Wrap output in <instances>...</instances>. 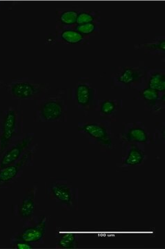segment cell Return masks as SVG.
<instances>
[{"mask_svg": "<svg viewBox=\"0 0 165 249\" xmlns=\"http://www.w3.org/2000/svg\"><path fill=\"white\" fill-rule=\"evenodd\" d=\"M99 96V89L86 77L80 78L75 88L71 90L72 100L77 107L84 111L85 114L89 111H97Z\"/></svg>", "mask_w": 165, "mask_h": 249, "instance_id": "7", "label": "cell"}, {"mask_svg": "<svg viewBox=\"0 0 165 249\" xmlns=\"http://www.w3.org/2000/svg\"><path fill=\"white\" fill-rule=\"evenodd\" d=\"M46 194L50 200L66 211H77L79 189L66 179H55L46 186Z\"/></svg>", "mask_w": 165, "mask_h": 249, "instance_id": "5", "label": "cell"}, {"mask_svg": "<svg viewBox=\"0 0 165 249\" xmlns=\"http://www.w3.org/2000/svg\"><path fill=\"white\" fill-rule=\"evenodd\" d=\"M89 36L71 29L55 27V32L47 34L46 44L55 45H89Z\"/></svg>", "mask_w": 165, "mask_h": 249, "instance_id": "13", "label": "cell"}, {"mask_svg": "<svg viewBox=\"0 0 165 249\" xmlns=\"http://www.w3.org/2000/svg\"><path fill=\"white\" fill-rule=\"evenodd\" d=\"M146 88L161 93H165V73L164 70L155 67H148L146 76Z\"/></svg>", "mask_w": 165, "mask_h": 249, "instance_id": "18", "label": "cell"}, {"mask_svg": "<svg viewBox=\"0 0 165 249\" xmlns=\"http://www.w3.org/2000/svg\"><path fill=\"white\" fill-rule=\"evenodd\" d=\"M68 108L62 95L44 96L37 100L33 111L35 122H66Z\"/></svg>", "mask_w": 165, "mask_h": 249, "instance_id": "2", "label": "cell"}, {"mask_svg": "<svg viewBox=\"0 0 165 249\" xmlns=\"http://www.w3.org/2000/svg\"><path fill=\"white\" fill-rule=\"evenodd\" d=\"M122 100L105 99L99 100L97 111L99 112L101 120L110 121H117V115L122 109Z\"/></svg>", "mask_w": 165, "mask_h": 249, "instance_id": "16", "label": "cell"}, {"mask_svg": "<svg viewBox=\"0 0 165 249\" xmlns=\"http://www.w3.org/2000/svg\"><path fill=\"white\" fill-rule=\"evenodd\" d=\"M121 142L127 143H152L151 134L148 132L145 123L142 121L125 122L117 137Z\"/></svg>", "mask_w": 165, "mask_h": 249, "instance_id": "12", "label": "cell"}, {"mask_svg": "<svg viewBox=\"0 0 165 249\" xmlns=\"http://www.w3.org/2000/svg\"><path fill=\"white\" fill-rule=\"evenodd\" d=\"M148 67L145 62L134 67H119L111 77V85L114 89H133L138 91L146 88Z\"/></svg>", "mask_w": 165, "mask_h": 249, "instance_id": "6", "label": "cell"}, {"mask_svg": "<svg viewBox=\"0 0 165 249\" xmlns=\"http://www.w3.org/2000/svg\"><path fill=\"white\" fill-rule=\"evenodd\" d=\"M122 143V160L120 168L128 169L133 167L141 166L145 163L148 156L143 144Z\"/></svg>", "mask_w": 165, "mask_h": 249, "instance_id": "14", "label": "cell"}, {"mask_svg": "<svg viewBox=\"0 0 165 249\" xmlns=\"http://www.w3.org/2000/svg\"><path fill=\"white\" fill-rule=\"evenodd\" d=\"M134 49H143L145 53L153 55L165 56V36H157L155 38L145 41V42L134 46Z\"/></svg>", "mask_w": 165, "mask_h": 249, "instance_id": "17", "label": "cell"}, {"mask_svg": "<svg viewBox=\"0 0 165 249\" xmlns=\"http://www.w3.org/2000/svg\"><path fill=\"white\" fill-rule=\"evenodd\" d=\"M79 236L76 232H60L57 236L55 247L57 249H73L78 248Z\"/></svg>", "mask_w": 165, "mask_h": 249, "instance_id": "19", "label": "cell"}, {"mask_svg": "<svg viewBox=\"0 0 165 249\" xmlns=\"http://www.w3.org/2000/svg\"><path fill=\"white\" fill-rule=\"evenodd\" d=\"M89 23H101L99 11H82L80 12L77 18V24H89Z\"/></svg>", "mask_w": 165, "mask_h": 249, "instance_id": "22", "label": "cell"}, {"mask_svg": "<svg viewBox=\"0 0 165 249\" xmlns=\"http://www.w3.org/2000/svg\"><path fill=\"white\" fill-rule=\"evenodd\" d=\"M78 132L89 141V143L99 145L101 150H111L115 147L112 122L109 121H89L78 124Z\"/></svg>", "mask_w": 165, "mask_h": 249, "instance_id": "4", "label": "cell"}, {"mask_svg": "<svg viewBox=\"0 0 165 249\" xmlns=\"http://www.w3.org/2000/svg\"><path fill=\"white\" fill-rule=\"evenodd\" d=\"M50 217L45 214H38L35 218L23 224L21 232H14L12 236L35 247L45 244L46 236L49 230Z\"/></svg>", "mask_w": 165, "mask_h": 249, "instance_id": "9", "label": "cell"}, {"mask_svg": "<svg viewBox=\"0 0 165 249\" xmlns=\"http://www.w3.org/2000/svg\"><path fill=\"white\" fill-rule=\"evenodd\" d=\"M35 133L23 134L0 155V169L17 162L35 142Z\"/></svg>", "mask_w": 165, "mask_h": 249, "instance_id": "11", "label": "cell"}, {"mask_svg": "<svg viewBox=\"0 0 165 249\" xmlns=\"http://www.w3.org/2000/svg\"><path fill=\"white\" fill-rule=\"evenodd\" d=\"M9 245L11 246V248L15 249H31L35 248L31 244L28 243V242L21 240V239L15 237L12 235L9 239Z\"/></svg>", "mask_w": 165, "mask_h": 249, "instance_id": "24", "label": "cell"}, {"mask_svg": "<svg viewBox=\"0 0 165 249\" xmlns=\"http://www.w3.org/2000/svg\"><path fill=\"white\" fill-rule=\"evenodd\" d=\"M151 142L153 143H157V142L165 143V121L160 122L157 124L154 134L151 136Z\"/></svg>", "mask_w": 165, "mask_h": 249, "instance_id": "23", "label": "cell"}, {"mask_svg": "<svg viewBox=\"0 0 165 249\" xmlns=\"http://www.w3.org/2000/svg\"><path fill=\"white\" fill-rule=\"evenodd\" d=\"M23 111L20 105L9 107L0 114V155L14 141L24 134Z\"/></svg>", "mask_w": 165, "mask_h": 249, "instance_id": "1", "label": "cell"}, {"mask_svg": "<svg viewBox=\"0 0 165 249\" xmlns=\"http://www.w3.org/2000/svg\"><path fill=\"white\" fill-rule=\"evenodd\" d=\"M0 88L6 89L14 100H37L50 91V83H37L30 78H13L10 83L1 81Z\"/></svg>", "mask_w": 165, "mask_h": 249, "instance_id": "3", "label": "cell"}, {"mask_svg": "<svg viewBox=\"0 0 165 249\" xmlns=\"http://www.w3.org/2000/svg\"><path fill=\"white\" fill-rule=\"evenodd\" d=\"M101 23H89L84 24H74L71 26H60L55 24V27L63 28V29H71L76 31L84 36H90L91 34H97L100 31Z\"/></svg>", "mask_w": 165, "mask_h": 249, "instance_id": "20", "label": "cell"}, {"mask_svg": "<svg viewBox=\"0 0 165 249\" xmlns=\"http://www.w3.org/2000/svg\"><path fill=\"white\" fill-rule=\"evenodd\" d=\"M39 196L40 193L37 185L33 184L27 188L22 199L13 206V216L24 224L38 215L40 208Z\"/></svg>", "mask_w": 165, "mask_h": 249, "instance_id": "10", "label": "cell"}, {"mask_svg": "<svg viewBox=\"0 0 165 249\" xmlns=\"http://www.w3.org/2000/svg\"><path fill=\"white\" fill-rule=\"evenodd\" d=\"M38 147V144L34 143L17 162L0 169V188H11L22 177L24 168L34 165Z\"/></svg>", "mask_w": 165, "mask_h": 249, "instance_id": "8", "label": "cell"}, {"mask_svg": "<svg viewBox=\"0 0 165 249\" xmlns=\"http://www.w3.org/2000/svg\"><path fill=\"white\" fill-rule=\"evenodd\" d=\"M138 99L143 101L145 110L149 111L153 114L158 115L164 111L165 93L145 88L138 91Z\"/></svg>", "mask_w": 165, "mask_h": 249, "instance_id": "15", "label": "cell"}, {"mask_svg": "<svg viewBox=\"0 0 165 249\" xmlns=\"http://www.w3.org/2000/svg\"><path fill=\"white\" fill-rule=\"evenodd\" d=\"M79 11L76 10L70 11H57V21L55 24L60 26H71L76 24Z\"/></svg>", "mask_w": 165, "mask_h": 249, "instance_id": "21", "label": "cell"}]
</instances>
